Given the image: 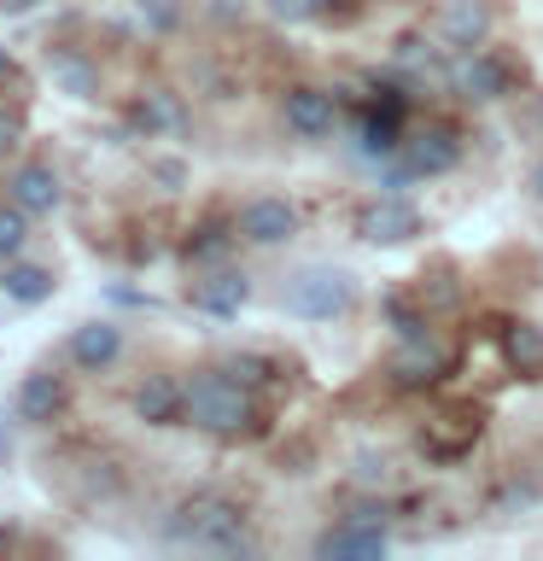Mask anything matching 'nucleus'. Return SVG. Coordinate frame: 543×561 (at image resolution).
<instances>
[{"label":"nucleus","instance_id":"obj_1","mask_svg":"<svg viewBox=\"0 0 543 561\" xmlns=\"http://www.w3.org/2000/svg\"><path fill=\"white\" fill-rule=\"evenodd\" d=\"M187 421L199 433H217V438H240L257 427V410H252V386H240L228 368H205V375L187 380Z\"/></svg>","mask_w":543,"mask_h":561},{"label":"nucleus","instance_id":"obj_2","mask_svg":"<svg viewBox=\"0 0 543 561\" xmlns=\"http://www.w3.org/2000/svg\"><path fill=\"white\" fill-rule=\"evenodd\" d=\"M164 538L170 543H199V550H217V556L252 550V543H245V508L234 497H210V491H199V497H187L175 508L164 520Z\"/></svg>","mask_w":543,"mask_h":561},{"label":"nucleus","instance_id":"obj_3","mask_svg":"<svg viewBox=\"0 0 543 561\" xmlns=\"http://www.w3.org/2000/svg\"><path fill=\"white\" fill-rule=\"evenodd\" d=\"M350 305H357V280L333 263H310L287 280V310L298 322H339V316H350Z\"/></svg>","mask_w":543,"mask_h":561},{"label":"nucleus","instance_id":"obj_4","mask_svg":"<svg viewBox=\"0 0 543 561\" xmlns=\"http://www.w3.org/2000/svg\"><path fill=\"white\" fill-rule=\"evenodd\" d=\"M350 228H357V240H368V245H403V240L420 234V210L409 205V193H380V199L357 205Z\"/></svg>","mask_w":543,"mask_h":561},{"label":"nucleus","instance_id":"obj_5","mask_svg":"<svg viewBox=\"0 0 543 561\" xmlns=\"http://www.w3.org/2000/svg\"><path fill=\"white\" fill-rule=\"evenodd\" d=\"M292 234H298V205L280 199V193H257V199H245L240 217H234V240L263 245V252L287 245Z\"/></svg>","mask_w":543,"mask_h":561},{"label":"nucleus","instance_id":"obj_6","mask_svg":"<svg viewBox=\"0 0 543 561\" xmlns=\"http://www.w3.org/2000/svg\"><path fill=\"white\" fill-rule=\"evenodd\" d=\"M280 117H287L292 140H327L339 129V94L333 88H287V100H280Z\"/></svg>","mask_w":543,"mask_h":561},{"label":"nucleus","instance_id":"obj_7","mask_svg":"<svg viewBox=\"0 0 543 561\" xmlns=\"http://www.w3.org/2000/svg\"><path fill=\"white\" fill-rule=\"evenodd\" d=\"M12 410H18L24 427H59L65 410H70V392H65V380L53 375V368H30V375L18 380Z\"/></svg>","mask_w":543,"mask_h":561},{"label":"nucleus","instance_id":"obj_8","mask_svg":"<svg viewBox=\"0 0 543 561\" xmlns=\"http://www.w3.org/2000/svg\"><path fill=\"white\" fill-rule=\"evenodd\" d=\"M403 164H409L420 182H427V175H450L462 164V140H455V129H444V123H427V129L403 135Z\"/></svg>","mask_w":543,"mask_h":561},{"label":"nucleus","instance_id":"obj_9","mask_svg":"<svg viewBox=\"0 0 543 561\" xmlns=\"http://www.w3.org/2000/svg\"><path fill=\"white\" fill-rule=\"evenodd\" d=\"M252 305V280L240 270H210L205 280H193V310L217 316V322H234V316Z\"/></svg>","mask_w":543,"mask_h":561},{"label":"nucleus","instance_id":"obj_10","mask_svg":"<svg viewBox=\"0 0 543 561\" xmlns=\"http://www.w3.org/2000/svg\"><path fill=\"white\" fill-rule=\"evenodd\" d=\"M455 88H462L467 100H502L508 88H515V65L508 59H497V53H462V65H455Z\"/></svg>","mask_w":543,"mask_h":561},{"label":"nucleus","instance_id":"obj_11","mask_svg":"<svg viewBox=\"0 0 543 561\" xmlns=\"http://www.w3.org/2000/svg\"><path fill=\"white\" fill-rule=\"evenodd\" d=\"M385 550H392V533L385 526H362V520H345L315 538V556H327V561H374Z\"/></svg>","mask_w":543,"mask_h":561},{"label":"nucleus","instance_id":"obj_12","mask_svg":"<svg viewBox=\"0 0 543 561\" xmlns=\"http://www.w3.org/2000/svg\"><path fill=\"white\" fill-rule=\"evenodd\" d=\"M7 199H12V205H24L30 217L42 222V217H53V210L65 205V182H59V170H47V164H18V170H12Z\"/></svg>","mask_w":543,"mask_h":561},{"label":"nucleus","instance_id":"obj_13","mask_svg":"<svg viewBox=\"0 0 543 561\" xmlns=\"http://www.w3.org/2000/svg\"><path fill=\"white\" fill-rule=\"evenodd\" d=\"M135 415L147 421V427H175V421H187V386L175 375H147L135 386Z\"/></svg>","mask_w":543,"mask_h":561},{"label":"nucleus","instance_id":"obj_14","mask_svg":"<svg viewBox=\"0 0 543 561\" xmlns=\"http://www.w3.org/2000/svg\"><path fill=\"white\" fill-rule=\"evenodd\" d=\"M485 35H490L485 0H450L438 12V42H444V53H473V47H485Z\"/></svg>","mask_w":543,"mask_h":561},{"label":"nucleus","instance_id":"obj_15","mask_svg":"<svg viewBox=\"0 0 543 561\" xmlns=\"http://www.w3.org/2000/svg\"><path fill=\"white\" fill-rule=\"evenodd\" d=\"M65 345H70V363H77V368H88V375H105V368L123 357V328H112V322H82Z\"/></svg>","mask_w":543,"mask_h":561},{"label":"nucleus","instance_id":"obj_16","mask_svg":"<svg viewBox=\"0 0 543 561\" xmlns=\"http://www.w3.org/2000/svg\"><path fill=\"white\" fill-rule=\"evenodd\" d=\"M135 123H140V129H152L158 140H187V129H193L182 94H170V88L140 94V100H135Z\"/></svg>","mask_w":543,"mask_h":561},{"label":"nucleus","instance_id":"obj_17","mask_svg":"<svg viewBox=\"0 0 543 561\" xmlns=\"http://www.w3.org/2000/svg\"><path fill=\"white\" fill-rule=\"evenodd\" d=\"M0 287H7V298L12 305H47L53 293H59V280H53V270L47 263H24V257H12L7 263V275H0Z\"/></svg>","mask_w":543,"mask_h":561},{"label":"nucleus","instance_id":"obj_18","mask_svg":"<svg viewBox=\"0 0 543 561\" xmlns=\"http://www.w3.org/2000/svg\"><path fill=\"white\" fill-rule=\"evenodd\" d=\"M438 375H444V351L432 345V333L427 340H403L397 363H392V380L397 386H432Z\"/></svg>","mask_w":543,"mask_h":561},{"label":"nucleus","instance_id":"obj_19","mask_svg":"<svg viewBox=\"0 0 543 561\" xmlns=\"http://www.w3.org/2000/svg\"><path fill=\"white\" fill-rule=\"evenodd\" d=\"M53 82H59V94H70V100H94L100 94V65L82 59V53H59V59H53Z\"/></svg>","mask_w":543,"mask_h":561},{"label":"nucleus","instance_id":"obj_20","mask_svg":"<svg viewBox=\"0 0 543 561\" xmlns=\"http://www.w3.org/2000/svg\"><path fill=\"white\" fill-rule=\"evenodd\" d=\"M502 351H508V363H515V368H543V328L508 322L502 328Z\"/></svg>","mask_w":543,"mask_h":561},{"label":"nucleus","instance_id":"obj_21","mask_svg":"<svg viewBox=\"0 0 543 561\" xmlns=\"http://www.w3.org/2000/svg\"><path fill=\"white\" fill-rule=\"evenodd\" d=\"M30 228H35V217L24 205H0V263H12V257H24V245H30Z\"/></svg>","mask_w":543,"mask_h":561},{"label":"nucleus","instance_id":"obj_22","mask_svg":"<svg viewBox=\"0 0 543 561\" xmlns=\"http://www.w3.org/2000/svg\"><path fill=\"white\" fill-rule=\"evenodd\" d=\"M438 53H444V47H432L427 35H397V53H392V59H397V70L420 77V70H432V65H438Z\"/></svg>","mask_w":543,"mask_h":561},{"label":"nucleus","instance_id":"obj_23","mask_svg":"<svg viewBox=\"0 0 543 561\" xmlns=\"http://www.w3.org/2000/svg\"><path fill=\"white\" fill-rule=\"evenodd\" d=\"M222 368H228V375H234L240 386H252V392H257L263 380H269V363H263L257 351H234V357H228Z\"/></svg>","mask_w":543,"mask_h":561},{"label":"nucleus","instance_id":"obj_24","mask_svg":"<svg viewBox=\"0 0 543 561\" xmlns=\"http://www.w3.org/2000/svg\"><path fill=\"white\" fill-rule=\"evenodd\" d=\"M222 252H228V228L222 222H210V228H199V240H187V257L193 263H210V257L222 263Z\"/></svg>","mask_w":543,"mask_h":561},{"label":"nucleus","instance_id":"obj_25","mask_svg":"<svg viewBox=\"0 0 543 561\" xmlns=\"http://www.w3.org/2000/svg\"><path fill=\"white\" fill-rule=\"evenodd\" d=\"M385 322H392L397 340H427V316H420V310H403L397 298L385 305Z\"/></svg>","mask_w":543,"mask_h":561},{"label":"nucleus","instance_id":"obj_26","mask_svg":"<svg viewBox=\"0 0 543 561\" xmlns=\"http://www.w3.org/2000/svg\"><path fill=\"white\" fill-rule=\"evenodd\" d=\"M263 12L280 18V24H310L322 12V0H263Z\"/></svg>","mask_w":543,"mask_h":561},{"label":"nucleus","instance_id":"obj_27","mask_svg":"<svg viewBox=\"0 0 543 561\" xmlns=\"http://www.w3.org/2000/svg\"><path fill=\"white\" fill-rule=\"evenodd\" d=\"M18 135H24V117H18L12 105H0V158L18 147Z\"/></svg>","mask_w":543,"mask_h":561},{"label":"nucleus","instance_id":"obj_28","mask_svg":"<svg viewBox=\"0 0 543 561\" xmlns=\"http://www.w3.org/2000/svg\"><path fill=\"white\" fill-rule=\"evenodd\" d=\"M147 24L152 30H175V24H182V7H175V0H170V7H164V0H147Z\"/></svg>","mask_w":543,"mask_h":561},{"label":"nucleus","instance_id":"obj_29","mask_svg":"<svg viewBox=\"0 0 543 561\" xmlns=\"http://www.w3.org/2000/svg\"><path fill=\"white\" fill-rule=\"evenodd\" d=\"M525 187H532V199L543 205V158H538V164H532V175H525Z\"/></svg>","mask_w":543,"mask_h":561},{"label":"nucleus","instance_id":"obj_30","mask_svg":"<svg viewBox=\"0 0 543 561\" xmlns=\"http://www.w3.org/2000/svg\"><path fill=\"white\" fill-rule=\"evenodd\" d=\"M35 7H47V0H0V12H35Z\"/></svg>","mask_w":543,"mask_h":561},{"label":"nucleus","instance_id":"obj_31","mask_svg":"<svg viewBox=\"0 0 543 561\" xmlns=\"http://www.w3.org/2000/svg\"><path fill=\"white\" fill-rule=\"evenodd\" d=\"M12 77H18V65H12V53H7V47H0V88H7Z\"/></svg>","mask_w":543,"mask_h":561},{"label":"nucleus","instance_id":"obj_32","mask_svg":"<svg viewBox=\"0 0 543 561\" xmlns=\"http://www.w3.org/2000/svg\"><path fill=\"white\" fill-rule=\"evenodd\" d=\"M532 135L543 140V94H538V105H532Z\"/></svg>","mask_w":543,"mask_h":561},{"label":"nucleus","instance_id":"obj_33","mask_svg":"<svg viewBox=\"0 0 543 561\" xmlns=\"http://www.w3.org/2000/svg\"><path fill=\"white\" fill-rule=\"evenodd\" d=\"M322 7H357V0H322Z\"/></svg>","mask_w":543,"mask_h":561},{"label":"nucleus","instance_id":"obj_34","mask_svg":"<svg viewBox=\"0 0 543 561\" xmlns=\"http://www.w3.org/2000/svg\"><path fill=\"white\" fill-rule=\"evenodd\" d=\"M0 293H7V287H0Z\"/></svg>","mask_w":543,"mask_h":561}]
</instances>
